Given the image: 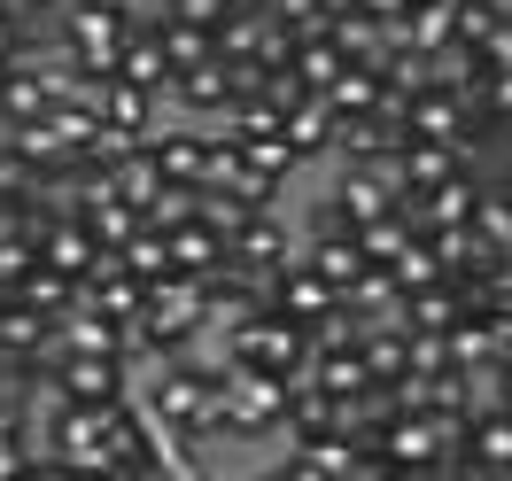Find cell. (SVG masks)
<instances>
[{
	"label": "cell",
	"mask_w": 512,
	"mask_h": 481,
	"mask_svg": "<svg viewBox=\"0 0 512 481\" xmlns=\"http://www.w3.org/2000/svg\"><path fill=\"white\" fill-rule=\"evenodd\" d=\"M280 427H288V381L256 373V365H233V381H225V435L256 443V435H280Z\"/></svg>",
	"instance_id": "1"
},
{
	"label": "cell",
	"mask_w": 512,
	"mask_h": 481,
	"mask_svg": "<svg viewBox=\"0 0 512 481\" xmlns=\"http://www.w3.org/2000/svg\"><path fill=\"white\" fill-rule=\"evenodd\" d=\"M140 319L156 326V334H171L179 350H194V334L210 326V288H202L194 272H163V280H148V303H140Z\"/></svg>",
	"instance_id": "2"
},
{
	"label": "cell",
	"mask_w": 512,
	"mask_h": 481,
	"mask_svg": "<svg viewBox=\"0 0 512 481\" xmlns=\"http://www.w3.org/2000/svg\"><path fill=\"white\" fill-rule=\"evenodd\" d=\"M47 373L63 381L70 404H117V396L132 388V365L117 350H55V357H47Z\"/></svg>",
	"instance_id": "3"
},
{
	"label": "cell",
	"mask_w": 512,
	"mask_h": 481,
	"mask_svg": "<svg viewBox=\"0 0 512 481\" xmlns=\"http://www.w3.org/2000/svg\"><path fill=\"white\" fill-rule=\"evenodd\" d=\"M225 257L241 264V272H272V264H288L295 241H288L280 202H272V210H241V218H233V233H225Z\"/></svg>",
	"instance_id": "4"
},
{
	"label": "cell",
	"mask_w": 512,
	"mask_h": 481,
	"mask_svg": "<svg viewBox=\"0 0 512 481\" xmlns=\"http://www.w3.org/2000/svg\"><path fill=\"white\" fill-rule=\"evenodd\" d=\"M326 303H334V288H326L319 280V264L303 257V249H295L288 264H272V311H280V319H295V326H311L326 311Z\"/></svg>",
	"instance_id": "5"
},
{
	"label": "cell",
	"mask_w": 512,
	"mask_h": 481,
	"mask_svg": "<svg viewBox=\"0 0 512 481\" xmlns=\"http://www.w3.org/2000/svg\"><path fill=\"white\" fill-rule=\"evenodd\" d=\"M280 140H288L303 163L334 156V101L326 94H295L288 109H280Z\"/></svg>",
	"instance_id": "6"
},
{
	"label": "cell",
	"mask_w": 512,
	"mask_h": 481,
	"mask_svg": "<svg viewBox=\"0 0 512 481\" xmlns=\"http://www.w3.org/2000/svg\"><path fill=\"white\" fill-rule=\"evenodd\" d=\"M148 156H156L163 179H194V187H202V163H210V132H187V125H171V117H156V132H148Z\"/></svg>",
	"instance_id": "7"
},
{
	"label": "cell",
	"mask_w": 512,
	"mask_h": 481,
	"mask_svg": "<svg viewBox=\"0 0 512 481\" xmlns=\"http://www.w3.org/2000/svg\"><path fill=\"white\" fill-rule=\"evenodd\" d=\"M163 249H171V272L210 280V272L225 264V233H218V225H202V218H179V225H163Z\"/></svg>",
	"instance_id": "8"
},
{
	"label": "cell",
	"mask_w": 512,
	"mask_h": 481,
	"mask_svg": "<svg viewBox=\"0 0 512 481\" xmlns=\"http://www.w3.org/2000/svg\"><path fill=\"white\" fill-rule=\"evenodd\" d=\"M303 257L319 264V280L334 295L350 288L357 272H365V249H357V225H334V233H303Z\"/></svg>",
	"instance_id": "9"
},
{
	"label": "cell",
	"mask_w": 512,
	"mask_h": 481,
	"mask_svg": "<svg viewBox=\"0 0 512 481\" xmlns=\"http://www.w3.org/2000/svg\"><path fill=\"white\" fill-rule=\"evenodd\" d=\"M233 101V78H225V55H202L194 70L171 78V109H225Z\"/></svg>",
	"instance_id": "10"
},
{
	"label": "cell",
	"mask_w": 512,
	"mask_h": 481,
	"mask_svg": "<svg viewBox=\"0 0 512 481\" xmlns=\"http://www.w3.org/2000/svg\"><path fill=\"white\" fill-rule=\"evenodd\" d=\"M78 218L94 225V241H101V249H125L132 233L148 225V218H140V202H125V194H101V202H86Z\"/></svg>",
	"instance_id": "11"
},
{
	"label": "cell",
	"mask_w": 512,
	"mask_h": 481,
	"mask_svg": "<svg viewBox=\"0 0 512 481\" xmlns=\"http://www.w3.org/2000/svg\"><path fill=\"white\" fill-rule=\"evenodd\" d=\"M16 295L32 303L39 319H63L70 303H78V280H70V272H55V264H32V272L16 280Z\"/></svg>",
	"instance_id": "12"
},
{
	"label": "cell",
	"mask_w": 512,
	"mask_h": 481,
	"mask_svg": "<svg viewBox=\"0 0 512 481\" xmlns=\"http://www.w3.org/2000/svg\"><path fill=\"white\" fill-rule=\"evenodd\" d=\"M156 39H163V63H171V78H179V70H194L202 55H218V32H202V24H179V16H171Z\"/></svg>",
	"instance_id": "13"
},
{
	"label": "cell",
	"mask_w": 512,
	"mask_h": 481,
	"mask_svg": "<svg viewBox=\"0 0 512 481\" xmlns=\"http://www.w3.org/2000/svg\"><path fill=\"white\" fill-rule=\"evenodd\" d=\"M218 132H225V140H264V132H280V109H272L264 94H233Z\"/></svg>",
	"instance_id": "14"
},
{
	"label": "cell",
	"mask_w": 512,
	"mask_h": 481,
	"mask_svg": "<svg viewBox=\"0 0 512 481\" xmlns=\"http://www.w3.org/2000/svg\"><path fill=\"white\" fill-rule=\"evenodd\" d=\"M117 257H125L132 272H140V280H163V272H171V249H163V225H140V233H132V241L117 249Z\"/></svg>",
	"instance_id": "15"
},
{
	"label": "cell",
	"mask_w": 512,
	"mask_h": 481,
	"mask_svg": "<svg viewBox=\"0 0 512 481\" xmlns=\"http://www.w3.org/2000/svg\"><path fill=\"white\" fill-rule=\"evenodd\" d=\"M171 16H179V24H202V32H218L225 16H233V0H171Z\"/></svg>",
	"instance_id": "16"
},
{
	"label": "cell",
	"mask_w": 512,
	"mask_h": 481,
	"mask_svg": "<svg viewBox=\"0 0 512 481\" xmlns=\"http://www.w3.org/2000/svg\"><path fill=\"white\" fill-rule=\"evenodd\" d=\"M450 8H466V0H450Z\"/></svg>",
	"instance_id": "17"
}]
</instances>
